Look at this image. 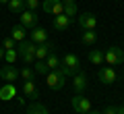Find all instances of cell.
I'll list each match as a JSON object with an SVG mask.
<instances>
[{
  "label": "cell",
  "mask_w": 124,
  "mask_h": 114,
  "mask_svg": "<svg viewBox=\"0 0 124 114\" xmlns=\"http://www.w3.org/2000/svg\"><path fill=\"white\" fill-rule=\"evenodd\" d=\"M79 69H81V60H79V56H75V54H66V56L60 60V73L64 75V77H68V75H75V73H79Z\"/></svg>",
  "instance_id": "cell-1"
},
{
  "label": "cell",
  "mask_w": 124,
  "mask_h": 114,
  "mask_svg": "<svg viewBox=\"0 0 124 114\" xmlns=\"http://www.w3.org/2000/svg\"><path fill=\"white\" fill-rule=\"evenodd\" d=\"M35 46L37 44H33V42H27V40H23V42H17V54L19 56H23V54H35Z\"/></svg>",
  "instance_id": "cell-15"
},
{
  "label": "cell",
  "mask_w": 124,
  "mask_h": 114,
  "mask_svg": "<svg viewBox=\"0 0 124 114\" xmlns=\"http://www.w3.org/2000/svg\"><path fill=\"white\" fill-rule=\"evenodd\" d=\"M52 52H54V44H50V42L37 44L35 46V60H46Z\"/></svg>",
  "instance_id": "cell-10"
},
{
  "label": "cell",
  "mask_w": 124,
  "mask_h": 114,
  "mask_svg": "<svg viewBox=\"0 0 124 114\" xmlns=\"http://www.w3.org/2000/svg\"><path fill=\"white\" fill-rule=\"evenodd\" d=\"M79 25L83 27V31H87V29H95L97 27V17L93 13H83L79 17Z\"/></svg>",
  "instance_id": "cell-9"
},
{
  "label": "cell",
  "mask_w": 124,
  "mask_h": 114,
  "mask_svg": "<svg viewBox=\"0 0 124 114\" xmlns=\"http://www.w3.org/2000/svg\"><path fill=\"white\" fill-rule=\"evenodd\" d=\"M72 114H81V112H72Z\"/></svg>",
  "instance_id": "cell-35"
},
{
  "label": "cell",
  "mask_w": 124,
  "mask_h": 114,
  "mask_svg": "<svg viewBox=\"0 0 124 114\" xmlns=\"http://www.w3.org/2000/svg\"><path fill=\"white\" fill-rule=\"evenodd\" d=\"M19 79H23V81H31V79H35V70L29 69V66H25V69L19 70Z\"/></svg>",
  "instance_id": "cell-23"
},
{
  "label": "cell",
  "mask_w": 124,
  "mask_h": 114,
  "mask_svg": "<svg viewBox=\"0 0 124 114\" xmlns=\"http://www.w3.org/2000/svg\"><path fill=\"white\" fill-rule=\"evenodd\" d=\"M44 10L48 15H52V17H56V15H62L64 13V4H62V0H44Z\"/></svg>",
  "instance_id": "cell-6"
},
{
  "label": "cell",
  "mask_w": 124,
  "mask_h": 114,
  "mask_svg": "<svg viewBox=\"0 0 124 114\" xmlns=\"http://www.w3.org/2000/svg\"><path fill=\"white\" fill-rule=\"evenodd\" d=\"M116 114H124V106H116Z\"/></svg>",
  "instance_id": "cell-30"
},
{
  "label": "cell",
  "mask_w": 124,
  "mask_h": 114,
  "mask_svg": "<svg viewBox=\"0 0 124 114\" xmlns=\"http://www.w3.org/2000/svg\"><path fill=\"white\" fill-rule=\"evenodd\" d=\"M81 42H83L85 46H93L95 42H97V33H95V29H87V31H83V35H81Z\"/></svg>",
  "instance_id": "cell-18"
},
{
  "label": "cell",
  "mask_w": 124,
  "mask_h": 114,
  "mask_svg": "<svg viewBox=\"0 0 124 114\" xmlns=\"http://www.w3.org/2000/svg\"><path fill=\"white\" fill-rule=\"evenodd\" d=\"M101 114H116V106H108V108L103 110Z\"/></svg>",
  "instance_id": "cell-29"
},
{
  "label": "cell",
  "mask_w": 124,
  "mask_h": 114,
  "mask_svg": "<svg viewBox=\"0 0 124 114\" xmlns=\"http://www.w3.org/2000/svg\"><path fill=\"white\" fill-rule=\"evenodd\" d=\"M70 104H72V110H75V112H81V114H85V112L91 110V102H89L83 93H77L70 100Z\"/></svg>",
  "instance_id": "cell-5"
},
{
  "label": "cell",
  "mask_w": 124,
  "mask_h": 114,
  "mask_svg": "<svg viewBox=\"0 0 124 114\" xmlns=\"http://www.w3.org/2000/svg\"><path fill=\"white\" fill-rule=\"evenodd\" d=\"M25 33H27V29L23 25H15L13 29H10V37H13L15 42H23L25 40Z\"/></svg>",
  "instance_id": "cell-20"
},
{
  "label": "cell",
  "mask_w": 124,
  "mask_h": 114,
  "mask_svg": "<svg viewBox=\"0 0 124 114\" xmlns=\"http://www.w3.org/2000/svg\"><path fill=\"white\" fill-rule=\"evenodd\" d=\"M0 4H8V0H0Z\"/></svg>",
  "instance_id": "cell-34"
},
{
  "label": "cell",
  "mask_w": 124,
  "mask_h": 114,
  "mask_svg": "<svg viewBox=\"0 0 124 114\" xmlns=\"http://www.w3.org/2000/svg\"><path fill=\"white\" fill-rule=\"evenodd\" d=\"M17 58H19L17 50H4V60H6V64H15Z\"/></svg>",
  "instance_id": "cell-25"
},
{
  "label": "cell",
  "mask_w": 124,
  "mask_h": 114,
  "mask_svg": "<svg viewBox=\"0 0 124 114\" xmlns=\"http://www.w3.org/2000/svg\"><path fill=\"white\" fill-rule=\"evenodd\" d=\"M62 4L66 6V4H75V0H62Z\"/></svg>",
  "instance_id": "cell-31"
},
{
  "label": "cell",
  "mask_w": 124,
  "mask_h": 114,
  "mask_svg": "<svg viewBox=\"0 0 124 114\" xmlns=\"http://www.w3.org/2000/svg\"><path fill=\"white\" fill-rule=\"evenodd\" d=\"M29 37H31L33 44H44V42H48V31H46L44 27H33L31 33H29Z\"/></svg>",
  "instance_id": "cell-14"
},
{
  "label": "cell",
  "mask_w": 124,
  "mask_h": 114,
  "mask_svg": "<svg viewBox=\"0 0 124 114\" xmlns=\"http://www.w3.org/2000/svg\"><path fill=\"white\" fill-rule=\"evenodd\" d=\"M46 83H48L50 89H62L64 87V83H66V77L60 73V70H50L48 75H46Z\"/></svg>",
  "instance_id": "cell-3"
},
{
  "label": "cell",
  "mask_w": 124,
  "mask_h": 114,
  "mask_svg": "<svg viewBox=\"0 0 124 114\" xmlns=\"http://www.w3.org/2000/svg\"><path fill=\"white\" fill-rule=\"evenodd\" d=\"M103 62L110 66H118L124 62V50L118 48V46H110V48L103 52Z\"/></svg>",
  "instance_id": "cell-2"
},
{
  "label": "cell",
  "mask_w": 124,
  "mask_h": 114,
  "mask_svg": "<svg viewBox=\"0 0 124 114\" xmlns=\"http://www.w3.org/2000/svg\"><path fill=\"white\" fill-rule=\"evenodd\" d=\"M46 64H48V69H50V70H58V69H60V58H58L56 54L52 52L48 58H46Z\"/></svg>",
  "instance_id": "cell-22"
},
{
  "label": "cell",
  "mask_w": 124,
  "mask_h": 114,
  "mask_svg": "<svg viewBox=\"0 0 124 114\" xmlns=\"http://www.w3.org/2000/svg\"><path fill=\"white\" fill-rule=\"evenodd\" d=\"M17 96V87H15V83H4V87H0V100H13V97Z\"/></svg>",
  "instance_id": "cell-16"
},
{
  "label": "cell",
  "mask_w": 124,
  "mask_h": 114,
  "mask_svg": "<svg viewBox=\"0 0 124 114\" xmlns=\"http://www.w3.org/2000/svg\"><path fill=\"white\" fill-rule=\"evenodd\" d=\"M33 70H35L37 75H48V73H50L46 60H35V62H33Z\"/></svg>",
  "instance_id": "cell-24"
},
{
  "label": "cell",
  "mask_w": 124,
  "mask_h": 114,
  "mask_svg": "<svg viewBox=\"0 0 124 114\" xmlns=\"http://www.w3.org/2000/svg\"><path fill=\"white\" fill-rule=\"evenodd\" d=\"M2 58H4V48L0 46V60H2Z\"/></svg>",
  "instance_id": "cell-32"
},
{
  "label": "cell",
  "mask_w": 124,
  "mask_h": 114,
  "mask_svg": "<svg viewBox=\"0 0 124 114\" xmlns=\"http://www.w3.org/2000/svg\"><path fill=\"white\" fill-rule=\"evenodd\" d=\"M2 48H4V50H15V48H17V42H15L13 37H4V42H2Z\"/></svg>",
  "instance_id": "cell-26"
},
{
  "label": "cell",
  "mask_w": 124,
  "mask_h": 114,
  "mask_svg": "<svg viewBox=\"0 0 124 114\" xmlns=\"http://www.w3.org/2000/svg\"><path fill=\"white\" fill-rule=\"evenodd\" d=\"M8 10L15 15H21L25 10V0H8Z\"/></svg>",
  "instance_id": "cell-21"
},
{
  "label": "cell",
  "mask_w": 124,
  "mask_h": 114,
  "mask_svg": "<svg viewBox=\"0 0 124 114\" xmlns=\"http://www.w3.org/2000/svg\"><path fill=\"white\" fill-rule=\"evenodd\" d=\"M23 93H25L29 100L37 102V97H39V89H37V85H35V79L25 81V83H23Z\"/></svg>",
  "instance_id": "cell-11"
},
{
  "label": "cell",
  "mask_w": 124,
  "mask_h": 114,
  "mask_svg": "<svg viewBox=\"0 0 124 114\" xmlns=\"http://www.w3.org/2000/svg\"><path fill=\"white\" fill-rule=\"evenodd\" d=\"M72 87H75V91L77 93H83L85 89H87V75L85 73H75L72 75Z\"/></svg>",
  "instance_id": "cell-12"
},
{
  "label": "cell",
  "mask_w": 124,
  "mask_h": 114,
  "mask_svg": "<svg viewBox=\"0 0 124 114\" xmlns=\"http://www.w3.org/2000/svg\"><path fill=\"white\" fill-rule=\"evenodd\" d=\"M0 79L4 81V83H15V81L19 79V69L13 66V64L2 66V70H0Z\"/></svg>",
  "instance_id": "cell-8"
},
{
  "label": "cell",
  "mask_w": 124,
  "mask_h": 114,
  "mask_svg": "<svg viewBox=\"0 0 124 114\" xmlns=\"http://www.w3.org/2000/svg\"><path fill=\"white\" fill-rule=\"evenodd\" d=\"M23 62H25V64H33V62H35V54H23Z\"/></svg>",
  "instance_id": "cell-28"
},
{
  "label": "cell",
  "mask_w": 124,
  "mask_h": 114,
  "mask_svg": "<svg viewBox=\"0 0 124 114\" xmlns=\"http://www.w3.org/2000/svg\"><path fill=\"white\" fill-rule=\"evenodd\" d=\"M21 25L25 27V29H33V27H37V13H35V10L25 9L21 13Z\"/></svg>",
  "instance_id": "cell-7"
},
{
  "label": "cell",
  "mask_w": 124,
  "mask_h": 114,
  "mask_svg": "<svg viewBox=\"0 0 124 114\" xmlns=\"http://www.w3.org/2000/svg\"><path fill=\"white\" fill-rule=\"evenodd\" d=\"M37 6H39V0H25V9L37 10Z\"/></svg>",
  "instance_id": "cell-27"
},
{
  "label": "cell",
  "mask_w": 124,
  "mask_h": 114,
  "mask_svg": "<svg viewBox=\"0 0 124 114\" xmlns=\"http://www.w3.org/2000/svg\"><path fill=\"white\" fill-rule=\"evenodd\" d=\"M89 62L95 66L103 64V50H89Z\"/></svg>",
  "instance_id": "cell-19"
},
{
  "label": "cell",
  "mask_w": 124,
  "mask_h": 114,
  "mask_svg": "<svg viewBox=\"0 0 124 114\" xmlns=\"http://www.w3.org/2000/svg\"><path fill=\"white\" fill-rule=\"evenodd\" d=\"M97 79L101 81V83H106V85H114L116 81H118V73L114 70V66H101L99 69V73H97Z\"/></svg>",
  "instance_id": "cell-4"
},
{
  "label": "cell",
  "mask_w": 124,
  "mask_h": 114,
  "mask_svg": "<svg viewBox=\"0 0 124 114\" xmlns=\"http://www.w3.org/2000/svg\"><path fill=\"white\" fill-rule=\"evenodd\" d=\"M25 114H50V112H48V108H46L41 102H31Z\"/></svg>",
  "instance_id": "cell-17"
},
{
  "label": "cell",
  "mask_w": 124,
  "mask_h": 114,
  "mask_svg": "<svg viewBox=\"0 0 124 114\" xmlns=\"http://www.w3.org/2000/svg\"><path fill=\"white\" fill-rule=\"evenodd\" d=\"M85 114H101V112H97V110H89V112H85Z\"/></svg>",
  "instance_id": "cell-33"
},
{
  "label": "cell",
  "mask_w": 124,
  "mask_h": 114,
  "mask_svg": "<svg viewBox=\"0 0 124 114\" xmlns=\"http://www.w3.org/2000/svg\"><path fill=\"white\" fill-rule=\"evenodd\" d=\"M54 29L56 31H68V27H70V17H66V15L62 13V15H56L52 21Z\"/></svg>",
  "instance_id": "cell-13"
}]
</instances>
